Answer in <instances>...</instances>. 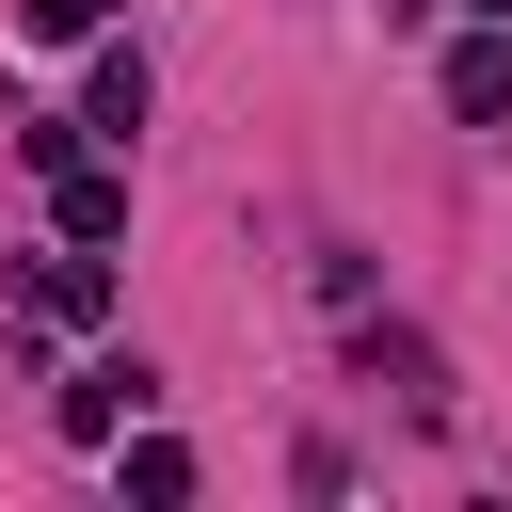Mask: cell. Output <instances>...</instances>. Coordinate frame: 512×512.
I'll use <instances>...</instances> for the list:
<instances>
[{"label": "cell", "mask_w": 512, "mask_h": 512, "mask_svg": "<svg viewBox=\"0 0 512 512\" xmlns=\"http://www.w3.org/2000/svg\"><path fill=\"white\" fill-rule=\"evenodd\" d=\"M16 304H32V320H64V336H80V320H112V272H96V240H48V256H16Z\"/></svg>", "instance_id": "obj_1"}, {"label": "cell", "mask_w": 512, "mask_h": 512, "mask_svg": "<svg viewBox=\"0 0 512 512\" xmlns=\"http://www.w3.org/2000/svg\"><path fill=\"white\" fill-rule=\"evenodd\" d=\"M448 112H464V128H512V16H480V32L448 48Z\"/></svg>", "instance_id": "obj_2"}, {"label": "cell", "mask_w": 512, "mask_h": 512, "mask_svg": "<svg viewBox=\"0 0 512 512\" xmlns=\"http://www.w3.org/2000/svg\"><path fill=\"white\" fill-rule=\"evenodd\" d=\"M128 416H144V352H112V368H80V384H64V432H80V448H112Z\"/></svg>", "instance_id": "obj_3"}, {"label": "cell", "mask_w": 512, "mask_h": 512, "mask_svg": "<svg viewBox=\"0 0 512 512\" xmlns=\"http://www.w3.org/2000/svg\"><path fill=\"white\" fill-rule=\"evenodd\" d=\"M128 224V176L112 160H64V240H112Z\"/></svg>", "instance_id": "obj_4"}, {"label": "cell", "mask_w": 512, "mask_h": 512, "mask_svg": "<svg viewBox=\"0 0 512 512\" xmlns=\"http://www.w3.org/2000/svg\"><path fill=\"white\" fill-rule=\"evenodd\" d=\"M80 128H112V144L144 128V48H112V64H96V96H80Z\"/></svg>", "instance_id": "obj_5"}, {"label": "cell", "mask_w": 512, "mask_h": 512, "mask_svg": "<svg viewBox=\"0 0 512 512\" xmlns=\"http://www.w3.org/2000/svg\"><path fill=\"white\" fill-rule=\"evenodd\" d=\"M368 368H384V384H400V400H416V416H448V368H432V352H416V336H368Z\"/></svg>", "instance_id": "obj_6"}, {"label": "cell", "mask_w": 512, "mask_h": 512, "mask_svg": "<svg viewBox=\"0 0 512 512\" xmlns=\"http://www.w3.org/2000/svg\"><path fill=\"white\" fill-rule=\"evenodd\" d=\"M128 496H144V512H176V496H192V448H176V432H144V448H128Z\"/></svg>", "instance_id": "obj_7"}, {"label": "cell", "mask_w": 512, "mask_h": 512, "mask_svg": "<svg viewBox=\"0 0 512 512\" xmlns=\"http://www.w3.org/2000/svg\"><path fill=\"white\" fill-rule=\"evenodd\" d=\"M16 32H32V48H64V32H96V0H16Z\"/></svg>", "instance_id": "obj_8"}, {"label": "cell", "mask_w": 512, "mask_h": 512, "mask_svg": "<svg viewBox=\"0 0 512 512\" xmlns=\"http://www.w3.org/2000/svg\"><path fill=\"white\" fill-rule=\"evenodd\" d=\"M464 16H512V0H464Z\"/></svg>", "instance_id": "obj_9"}]
</instances>
